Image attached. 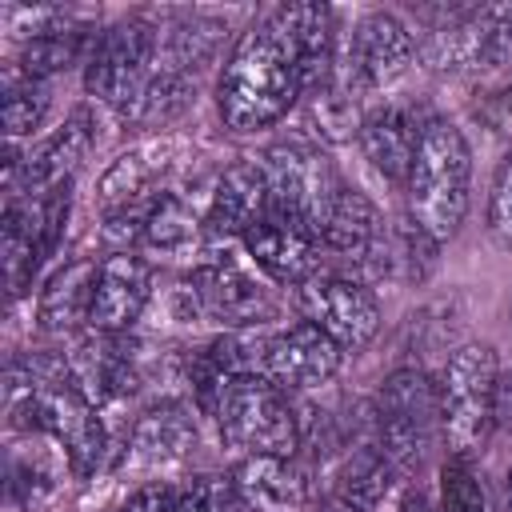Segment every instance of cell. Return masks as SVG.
Returning a JSON list of instances; mask_svg holds the SVG:
<instances>
[{
  "label": "cell",
  "mask_w": 512,
  "mask_h": 512,
  "mask_svg": "<svg viewBox=\"0 0 512 512\" xmlns=\"http://www.w3.org/2000/svg\"><path fill=\"white\" fill-rule=\"evenodd\" d=\"M416 52H420V44L396 12L372 8L352 24V36L344 48V72H348V80H356V88H380V84H392L396 76H404L412 68Z\"/></svg>",
  "instance_id": "30bf717a"
},
{
  "label": "cell",
  "mask_w": 512,
  "mask_h": 512,
  "mask_svg": "<svg viewBox=\"0 0 512 512\" xmlns=\"http://www.w3.org/2000/svg\"><path fill=\"white\" fill-rule=\"evenodd\" d=\"M44 112H48V84H44V80H28L24 72L4 80L0 116H4V136H8L12 144H16L20 136H32V132L40 128Z\"/></svg>",
  "instance_id": "f1b7e54d"
},
{
  "label": "cell",
  "mask_w": 512,
  "mask_h": 512,
  "mask_svg": "<svg viewBox=\"0 0 512 512\" xmlns=\"http://www.w3.org/2000/svg\"><path fill=\"white\" fill-rule=\"evenodd\" d=\"M164 164H168V144H140V148L120 152L108 164V172L100 176V208L112 216L120 208H132V204L156 196L152 184L164 172Z\"/></svg>",
  "instance_id": "603a6c76"
},
{
  "label": "cell",
  "mask_w": 512,
  "mask_h": 512,
  "mask_svg": "<svg viewBox=\"0 0 512 512\" xmlns=\"http://www.w3.org/2000/svg\"><path fill=\"white\" fill-rule=\"evenodd\" d=\"M392 472H396V468L384 460V452H380L376 444H364V448H356V452L344 460L336 496L348 500L356 512H372V508L384 500Z\"/></svg>",
  "instance_id": "83f0119b"
},
{
  "label": "cell",
  "mask_w": 512,
  "mask_h": 512,
  "mask_svg": "<svg viewBox=\"0 0 512 512\" xmlns=\"http://www.w3.org/2000/svg\"><path fill=\"white\" fill-rule=\"evenodd\" d=\"M384 216L380 208L360 192V188H348L340 184L336 196L328 200L324 208V220H320V244L328 252H340L356 264H372V256L380 252L384 244Z\"/></svg>",
  "instance_id": "d6986e66"
},
{
  "label": "cell",
  "mask_w": 512,
  "mask_h": 512,
  "mask_svg": "<svg viewBox=\"0 0 512 512\" xmlns=\"http://www.w3.org/2000/svg\"><path fill=\"white\" fill-rule=\"evenodd\" d=\"M480 116L496 128V132H512V84L492 92L484 104H480Z\"/></svg>",
  "instance_id": "d590c367"
},
{
  "label": "cell",
  "mask_w": 512,
  "mask_h": 512,
  "mask_svg": "<svg viewBox=\"0 0 512 512\" xmlns=\"http://www.w3.org/2000/svg\"><path fill=\"white\" fill-rule=\"evenodd\" d=\"M240 504L252 512H296L308 496L304 472L292 456H244L232 472Z\"/></svg>",
  "instance_id": "44dd1931"
},
{
  "label": "cell",
  "mask_w": 512,
  "mask_h": 512,
  "mask_svg": "<svg viewBox=\"0 0 512 512\" xmlns=\"http://www.w3.org/2000/svg\"><path fill=\"white\" fill-rule=\"evenodd\" d=\"M508 324H512V308H508Z\"/></svg>",
  "instance_id": "60d3db41"
},
{
  "label": "cell",
  "mask_w": 512,
  "mask_h": 512,
  "mask_svg": "<svg viewBox=\"0 0 512 512\" xmlns=\"http://www.w3.org/2000/svg\"><path fill=\"white\" fill-rule=\"evenodd\" d=\"M152 300V264L140 252H108L88 308L92 332H128Z\"/></svg>",
  "instance_id": "7c38bea8"
},
{
  "label": "cell",
  "mask_w": 512,
  "mask_h": 512,
  "mask_svg": "<svg viewBox=\"0 0 512 512\" xmlns=\"http://www.w3.org/2000/svg\"><path fill=\"white\" fill-rule=\"evenodd\" d=\"M96 272H100V260L76 256L44 280L40 300H36V320H40L44 332H72L76 324H88Z\"/></svg>",
  "instance_id": "7402d4cb"
},
{
  "label": "cell",
  "mask_w": 512,
  "mask_h": 512,
  "mask_svg": "<svg viewBox=\"0 0 512 512\" xmlns=\"http://www.w3.org/2000/svg\"><path fill=\"white\" fill-rule=\"evenodd\" d=\"M96 140V120L88 108H76L68 112V120L44 136L28 156H24V168H20V180H24V196H44L60 184H72V172L80 168V160L88 156Z\"/></svg>",
  "instance_id": "e0dca14e"
},
{
  "label": "cell",
  "mask_w": 512,
  "mask_h": 512,
  "mask_svg": "<svg viewBox=\"0 0 512 512\" xmlns=\"http://www.w3.org/2000/svg\"><path fill=\"white\" fill-rule=\"evenodd\" d=\"M484 224H488V236H492L504 252H512V152H508V156L496 164V172H492Z\"/></svg>",
  "instance_id": "836d02e7"
},
{
  "label": "cell",
  "mask_w": 512,
  "mask_h": 512,
  "mask_svg": "<svg viewBox=\"0 0 512 512\" xmlns=\"http://www.w3.org/2000/svg\"><path fill=\"white\" fill-rule=\"evenodd\" d=\"M300 96L304 84L296 52L280 12L272 8L268 16L252 20L224 56L216 80V108L228 132H260L280 124Z\"/></svg>",
  "instance_id": "6da1fadb"
},
{
  "label": "cell",
  "mask_w": 512,
  "mask_h": 512,
  "mask_svg": "<svg viewBox=\"0 0 512 512\" xmlns=\"http://www.w3.org/2000/svg\"><path fill=\"white\" fill-rule=\"evenodd\" d=\"M172 308L180 320H216L224 328H264L276 320V300L236 260L196 264L172 288Z\"/></svg>",
  "instance_id": "8992f818"
},
{
  "label": "cell",
  "mask_w": 512,
  "mask_h": 512,
  "mask_svg": "<svg viewBox=\"0 0 512 512\" xmlns=\"http://www.w3.org/2000/svg\"><path fill=\"white\" fill-rule=\"evenodd\" d=\"M496 428L512 432V368H500L496 376Z\"/></svg>",
  "instance_id": "8d00e7d4"
},
{
  "label": "cell",
  "mask_w": 512,
  "mask_h": 512,
  "mask_svg": "<svg viewBox=\"0 0 512 512\" xmlns=\"http://www.w3.org/2000/svg\"><path fill=\"white\" fill-rule=\"evenodd\" d=\"M96 36H100V32H92V24H80V20L68 16V20H60L56 28L40 32L36 40L24 44V52H20V72H24L28 80H48V76H56V72H68L72 64L88 60Z\"/></svg>",
  "instance_id": "cb8c5ba5"
},
{
  "label": "cell",
  "mask_w": 512,
  "mask_h": 512,
  "mask_svg": "<svg viewBox=\"0 0 512 512\" xmlns=\"http://www.w3.org/2000/svg\"><path fill=\"white\" fill-rule=\"evenodd\" d=\"M120 512H176V488H168L164 480H148L120 504Z\"/></svg>",
  "instance_id": "e575fe53"
},
{
  "label": "cell",
  "mask_w": 512,
  "mask_h": 512,
  "mask_svg": "<svg viewBox=\"0 0 512 512\" xmlns=\"http://www.w3.org/2000/svg\"><path fill=\"white\" fill-rule=\"evenodd\" d=\"M72 380L92 404L124 400L140 388V356L128 332H88L68 356Z\"/></svg>",
  "instance_id": "4fadbf2b"
},
{
  "label": "cell",
  "mask_w": 512,
  "mask_h": 512,
  "mask_svg": "<svg viewBox=\"0 0 512 512\" xmlns=\"http://www.w3.org/2000/svg\"><path fill=\"white\" fill-rule=\"evenodd\" d=\"M440 512H488V496L472 460L452 456L440 468Z\"/></svg>",
  "instance_id": "1f68e13d"
},
{
  "label": "cell",
  "mask_w": 512,
  "mask_h": 512,
  "mask_svg": "<svg viewBox=\"0 0 512 512\" xmlns=\"http://www.w3.org/2000/svg\"><path fill=\"white\" fill-rule=\"evenodd\" d=\"M160 40H156V28L140 16H128L120 24H108L88 60H84V88L88 96H96L100 104L116 108L120 116L136 104L140 88L148 84V76L156 72L152 68V56H156Z\"/></svg>",
  "instance_id": "52a82bcc"
},
{
  "label": "cell",
  "mask_w": 512,
  "mask_h": 512,
  "mask_svg": "<svg viewBox=\"0 0 512 512\" xmlns=\"http://www.w3.org/2000/svg\"><path fill=\"white\" fill-rule=\"evenodd\" d=\"M292 52H296V68H300V84L304 96H316L324 88L336 84L340 76V32H336V12L324 4H284L276 8Z\"/></svg>",
  "instance_id": "5bb4252c"
},
{
  "label": "cell",
  "mask_w": 512,
  "mask_h": 512,
  "mask_svg": "<svg viewBox=\"0 0 512 512\" xmlns=\"http://www.w3.org/2000/svg\"><path fill=\"white\" fill-rule=\"evenodd\" d=\"M176 512H240V492L224 472H196L176 488Z\"/></svg>",
  "instance_id": "4dcf8cb0"
},
{
  "label": "cell",
  "mask_w": 512,
  "mask_h": 512,
  "mask_svg": "<svg viewBox=\"0 0 512 512\" xmlns=\"http://www.w3.org/2000/svg\"><path fill=\"white\" fill-rule=\"evenodd\" d=\"M344 348L324 336L316 324L296 320L280 332H272L268 340V368L264 376L272 384H280L284 392H300V388H320L328 384L340 368H344Z\"/></svg>",
  "instance_id": "8fae6325"
},
{
  "label": "cell",
  "mask_w": 512,
  "mask_h": 512,
  "mask_svg": "<svg viewBox=\"0 0 512 512\" xmlns=\"http://www.w3.org/2000/svg\"><path fill=\"white\" fill-rule=\"evenodd\" d=\"M320 512H356V508H352L348 500H340V496H336V500H328V504H324Z\"/></svg>",
  "instance_id": "ab89813d"
},
{
  "label": "cell",
  "mask_w": 512,
  "mask_h": 512,
  "mask_svg": "<svg viewBox=\"0 0 512 512\" xmlns=\"http://www.w3.org/2000/svg\"><path fill=\"white\" fill-rule=\"evenodd\" d=\"M440 432V396L428 372L396 368L376 396V448L396 472H420Z\"/></svg>",
  "instance_id": "5b68a950"
},
{
  "label": "cell",
  "mask_w": 512,
  "mask_h": 512,
  "mask_svg": "<svg viewBox=\"0 0 512 512\" xmlns=\"http://www.w3.org/2000/svg\"><path fill=\"white\" fill-rule=\"evenodd\" d=\"M216 428L228 448L244 456H292L300 444V416L280 384L268 376H236L228 380L216 404Z\"/></svg>",
  "instance_id": "277c9868"
},
{
  "label": "cell",
  "mask_w": 512,
  "mask_h": 512,
  "mask_svg": "<svg viewBox=\"0 0 512 512\" xmlns=\"http://www.w3.org/2000/svg\"><path fill=\"white\" fill-rule=\"evenodd\" d=\"M260 168L268 176V216L300 224L320 236L324 208L340 188L328 156L312 144H276L260 156Z\"/></svg>",
  "instance_id": "ba28073f"
},
{
  "label": "cell",
  "mask_w": 512,
  "mask_h": 512,
  "mask_svg": "<svg viewBox=\"0 0 512 512\" xmlns=\"http://www.w3.org/2000/svg\"><path fill=\"white\" fill-rule=\"evenodd\" d=\"M268 176L260 168V160H236L228 164L208 196V212H204V228L212 236H240L252 232L260 220H268Z\"/></svg>",
  "instance_id": "2e32d148"
},
{
  "label": "cell",
  "mask_w": 512,
  "mask_h": 512,
  "mask_svg": "<svg viewBox=\"0 0 512 512\" xmlns=\"http://www.w3.org/2000/svg\"><path fill=\"white\" fill-rule=\"evenodd\" d=\"M500 512H512V472L504 476V492H500Z\"/></svg>",
  "instance_id": "f35d334b"
},
{
  "label": "cell",
  "mask_w": 512,
  "mask_h": 512,
  "mask_svg": "<svg viewBox=\"0 0 512 512\" xmlns=\"http://www.w3.org/2000/svg\"><path fill=\"white\" fill-rule=\"evenodd\" d=\"M420 128L424 120L408 108V104H380L372 112H364L360 120V152L364 160L384 176L404 184L416 160V144H420Z\"/></svg>",
  "instance_id": "ac0fdd59"
},
{
  "label": "cell",
  "mask_w": 512,
  "mask_h": 512,
  "mask_svg": "<svg viewBox=\"0 0 512 512\" xmlns=\"http://www.w3.org/2000/svg\"><path fill=\"white\" fill-rule=\"evenodd\" d=\"M196 444H200L196 420L176 400H160V404L144 408L136 416V424H132V436H128V452L140 464H176V460H188L196 452Z\"/></svg>",
  "instance_id": "ffe728a7"
},
{
  "label": "cell",
  "mask_w": 512,
  "mask_h": 512,
  "mask_svg": "<svg viewBox=\"0 0 512 512\" xmlns=\"http://www.w3.org/2000/svg\"><path fill=\"white\" fill-rule=\"evenodd\" d=\"M300 320L316 324L344 352H364L380 332V300L376 292L344 272H316L296 288Z\"/></svg>",
  "instance_id": "9c48e42d"
},
{
  "label": "cell",
  "mask_w": 512,
  "mask_h": 512,
  "mask_svg": "<svg viewBox=\"0 0 512 512\" xmlns=\"http://www.w3.org/2000/svg\"><path fill=\"white\" fill-rule=\"evenodd\" d=\"M192 100H196V76H184V72L156 64V72L140 88L136 104L124 112V120L132 128H168L192 108Z\"/></svg>",
  "instance_id": "484cf974"
},
{
  "label": "cell",
  "mask_w": 512,
  "mask_h": 512,
  "mask_svg": "<svg viewBox=\"0 0 512 512\" xmlns=\"http://www.w3.org/2000/svg\"><path fill=\"white\" fill-rule=\"evenodd\" d=\"M244 252L252 256V264L276 280V284H292L300 288L304 280H312L320 272V236L300 228V224H288V220H260L252 232H244Z\"/></svg>",
  "instance_id": "9a60e30c"
},
{
  "label": "cell",
  "mask_w": 512,
  "mask_h": 512,
  "mask_svg": "<svg viewBox=\"0 0 512 512\" xmlns=\"http://www.w3.org/2000/svg\"><path fill=\"white\" fill-rule=\"evenodd\" d=\"M404 192H408V216L436 244L452 240L464 228L472 208V148L452 120L444 116L424 120Z\"/></svg>",
  "instance_id": "7a4b0ae2"
},
{
  "label": "cell",
  "mask_w": 512,
  "mask_h": 512,
  "mask_svg": "<svg viewBox=\"0 0 512 512\" xmlns=\"http://www.w3.org/2000/svg\"><path fill=\"white\" fill-rule=\"evenodd\" d=\"M312 100V116L320 120V132L328 136V140H352V136H360V112H356V104H352V96L344 92V88H324V92H316V96H308Z\"/></svg>",
  "instance_id": "d6a6232c"
},
{
  "label": "cell",
  "mask_w": 512,
  "mask_h": 512,
  "mask_svg": "<svg viewBox=\"0 0 512 512\" xmlns=\"http://www.w3.org/2000/svg\"><path fill=\"white\" fill-rule=\"evenodd\" d=\"M396 512H440V508H432V500L420 488H412V492H404V500H400Z\"/></svg>",
  "instance_id": "74e56055"
},
{
  "label": "cell",
  "mask_w": 512,
  "mask_h": 512,
  "mask_svg": "<svg viewBox=\"0 0 512 512\" xmlns=\"http://www.w3.org/2000/svg\"><path fill=\"white\" fill-rule=\"evenodd\" d=\"M496 376L500 360L492 344H460L436 380L440 396V436L452 456L472 460L484 452L492 428H496Z\"/></svg>",
  "instance_id": "3957f363"
},
{
  "label": "cell",
  "mask_w": 512,
  "mask_h": 512,
  "mask_svg": "<svg viewBox=\"0 0 512 512\" xmlns=\"http://www.w3.org/2000/svg\"><path fill=\"white\" fill-rule=\"evenodd\" d=\"M204 232V220L180 192H156L144 212L140 244L148 252H188Z\"/></svg>",
  "instance_id": "4316f807"
},
{
  "label": "cell",
  "mask_w": 512,
  "mask_h": 512,
  "mask_svg": "<svg viewBox=\"0 0 512 512\" xmlns=\"http://www.w3.org/2000/svg\"><path fill=\"white\" fill-rule=\"evenodd\" d=\"M224 36H228V24H224V20H212V16H184V20H176V24L164 32L160 68L196 76L204 64H212V60L220 56Z\"/></svg>",
  "instance_id": "d4e9b609"
},
{
  "label": "cell",
  "mask_w": 512,
  "mask_h": 512,
  "mask_svg": "<svg viewBox=\"0 0 512 512\" xmlns=\"http://www.w3.org/2000/svg\"><path fill=\"white\" fill-rule=\"evenodd\" d=\"M476 28V76L512 68V4L472 8Z\"/></svg>",
  "instance_id": "f546056e"
}]
</instances>
